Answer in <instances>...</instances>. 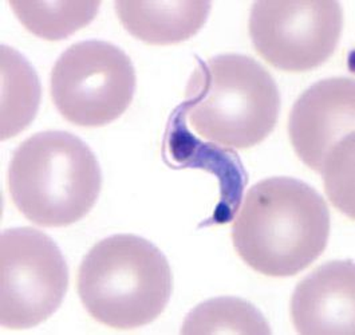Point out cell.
I'll return each instance as SVG.
<instances>
[{
	"mask_svg": "<svg viewBox=\"0 0 355 335\" xmlns=\"http://www.w3.org/2000/svg\"><path fill=\"white\" fill-rule=\"evenodd\" d=\"M10 7L34 35L47 40L70 37L96 18L101 1H19Z\"/></svg>",
	"mask_w": 355,
	"mask_h": 335,
	"instance_id": "4fadbf2b",
	"label": "cell"
},
{
	"mask_svg": "<svg viewBox=\"0 0 355 335\" xmlns=\"http://www.w3.org/2000/svg\"><path fill=\"white\" fill-rule=\"evenodd\" d=\"M1 139L21 132L38 112L40 82L33 66L10 46L1 44Z\"/></svg>",
	"mask_w": 355,
	"mask_h": 335,
	"instance_id": "8fae6325",
	"label": "cell"
},
{
	"mask_svg": "<svg viewBox=\"0 0 355 335\" xmlns=\"http://www.w3.org/2000/svg\"><path fill=\"white\" fill-rule=\"evenodd\" d=\"M180 106L201 137L221 146L247 149L274 130L280 94L272 76L257 60L221 54L198 60Z\"/></svg>",
	"mask_w": 355,
	"mask_h": 335,
	"instance_id": "7a4b0ae2",
	"label": "cell"
},
{
	"mask_svg": "<svg viewBox=\"0 0 355 335\" xmlns=\"http://www.w3.org/2000/svg\"><path fill=\"white\" fill-rule=\"evenodd\" d=\"M342 26V6L334 0H259L248 19L257 54L291 73L313 70L329 60Z\"/></svg>",
	"mask_w": 355,
	"mask_h": 335,
	"instance_id": "ba28073f",
	"label": "cell"
},
{
	"mask_svg": "<svg viewBox=\"0 0 355 335\" xmlns=\"http://www.w3.org/2000/svg\"><path fill=\"white\" fill-rule=\"evenodd\" d=\"M77 290L89 316L132 330L162 314L173 290L168 259L149 240L119 234L102 239L83 257Z\"/></svg>",
	"mask_w": 355,
	"mask_h": 335,
	"instance_id": "3957f363",
	"label": "cell"
},
{
	"mask_svg": "<svg viewBox=\"0 0 355 335\" xmlns=\"http://www.w3.org/2000/svg\"><path fill=\"white\" fill-rule=\"evenodd\" d=\"M101 187L96 155L69 132L35 133L10 161V196L21 215L42 227H67L83 218L97 203Z\"/></svg>",
	"mask_w": 355,
	"mask_h": 335,
	"instance_id": "277c9868",
	"label": "cell"
},
{
	"mask_svg": "<svg viewBox=\"0 0 355 335\" xmlns=\"http://www.w3.org/2000/svg\"><path fill=\"white\" fill-rule=\"evenodd\" d=\"M122 26L149 44H175L196 35L211 11L209 1H114Z\"/></svg>",
	"mask_w": 355,
	"mask_h": 335,
	"instance_id": "30bf717a",
	"label": "cell"
},
{
	"mask_svg": "<svg viewBox=\"0 0 355 335\" xmlns=\"http://www.w3.org/2000/svg\"><path fill=\"white\" fill-rule=\"evenodd\" d=\"M355 85L352 78L322 79L296 99L288 136L297 157L322 175L331 203L354 217Z\"/></svg>",
	"mask_w": 355,
	"mask_h": 335,
	"instance_id": "5b68a950",
	"label": "cell"
},
{
	"mask_svg": "<svg viewBox=\"0 0 355 335\" xmlns=\"http://www.w3.org/2000/svg\"><path fill=\"white\" fill-rule=\"evenodd\" d=\"M69 268L60 247L30 227L10 228L0 237V323L20 330L38 326L62 304Z\"/></svg>",
	"mask_w": 355,
	"mask_h": 335,
	"instance_id": "52a82bcc",
	"label": "cell"
},
{
	"mask_svg": "<svg viewBox=\"0 0 355 335\" xmlns=\"http://www.w3.org/2000/svg\"><path fill=\"white\" fill-rule=\"evenodd\" d=\"M136 71L129 55L105 40H83L55 62L50 90L60 114L85 128L107 125L130 106Z\"/></svg>",
	"mask_w": 355,
	"mask_h": 335,
	"instance_id": "8992f818",
	"label": "cell"
},
{
	"mask_svg": "<svg viewBox=\"0 0 355 335\" xmlns=\"http://www.w3.org/2000/svg\"><path fill=\"white\" fill-rule=\"evenodd\" d=\"M353 260H333L299 282L290 302L296 333L354 335Z\"/></svg>",
	"mask_w": 355,
	"mask_h": 335,
	"instance_id": "9c48e42d",
	"label": "cell"
},
{
	"mask_svg": "<svg viewBox=\"0 0 355 335\" xmlns=\"http://www.w3.org/2000/svg\"><path fill=\"white\" fill-rule=\"evenodd\" d=\"M181 334H271L270 325L250 302L218 296L198 304L185 316Z\"/></svg>",
	"mask_w": 355,
	"mask_h": 335,
	"instance_id": "7c38bea8",
	"label": "cell"
},
{
	"mask_svg": "<svg viewBox=\"0 0 355 335\" xmlns=\"http://www.w3.org/2000/svg\"><path fill=\"white\" fill-rule=\"evenodd\" d=\"M330 237L329 207L294 178H270L245 195L232 225L239 257L259 274L286 277L311 266Z\"/></svg>",
	"mask_w": 355,
	"mask_h": 335,
	"instance_id": "6da1fadb",
	"label": "cell"
}]
</instances>
